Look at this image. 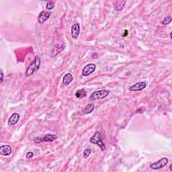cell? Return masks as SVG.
I'll use <instances>...</instances> for the list:
<instances>
[{"label": "cell", "mask_w": 172, "mask_h": 172, "mask_svg": "<svg viewBox=\"0 0 172 172\" xmlns=\"http://www.w3.org/2000/svg\"><path fill=\"white\" fill-rule=\"evenodd\" d=\"M126 3V1H119L116 2V4H115V9L118 12L122 11L123 8H124L125 4Z\"/></svg>", "instance_id": "15"}, {"label": "cell", "mask_w": 172, "mask_h": 172, "mask_svg": "<svg viewBox=\"0 0 172 172\" xmlns=\"http://www.w3.org/2000/svg\"><path fill=\"white\" fill-rule=\"evenodd\" d=\"M171 20H172V18L171 16H167L163 20H162L161 24H163V25H168V24L171 23Z\"/></svg>", "instance_id": "17"}, {"label": "cell", "mask_w": 172, "mask_h": 172, "mask_svg": "<svg viewBox=\"0 0 172 172\" xmlns=\"http://www.w3.org/2000/svg\"><path fill=\"white\" fill-rule=\"evenodd\" d=\"M146 87L147 83L145 82H141L130 86L129 90L130 92H138V91H142L144 89H145Z\"/></svg>", "instance_id": "7"}, {"label": "cell", "mask_w": 172, "mask_h": 172, "mask_svg": "<svg viewBox=\"0 0 172 172\" xmlns=\"http://www.w3.org/2000/svg\"><path fill=\"white\" fill-rule=\"evenodd\" d=\"M168 161L169 160L167 157H163L157 161L150 165L149 167L153 170H158V169H160L166 166L168 163Z\"/></svg>", "instance_id": "5"}, {"label": "cell", "mask_w": 172, "mask_h": 172, "mask_svg": "<svg viewBox=\"0 0 172 172\" xmlns=\"http://www.w3.org/2000/svg\"><path fill=\"white\" fill-rule=\"evenodd\" d=\"M57 139V136L53 134H46L43 136L38 137L34 138V141L36 144H39L43 142H53Z\"/></svg>", "instance_id": "4"}, {"label": "cell", "mask_w": 172, "mask_h": 172, "mask_svg": "<svg viewBox=\"0 0 172 172\" xmlns=\"http://www.w3.org/2000/svg\"><path fill=\"white\" fill-rule=\"evenodd\" d=\"M40 62L41 61L40 56H36L35 58H34V60L29 65L28 68H27L25 73L26 77H30V76L33 75L36 71L39 69L40 66Z\"/></svg>", "instance_id": "1"}, {"label": "cell", "mask_w": 172, "mask_h": 172, "mask_svg": "<svg viewBox=\"0 0 172 172\" xmlns=\"http://www.w3.org/2000/svg\"><path fill=\"white\" fill-rule=\"evenodd\" d=\"M96 69V65L94 63H90L86 65L84 67H83L82 70V75L83 76H89L94 72Z\"/></svg>", "instance_id": "6"}, {"label": "cell", "mask_w": 172, "mask_h": 172, "mask_svg": "<svg viewBox=\"0 0 172 172\" xmlns=\"http://www.w3.org/2000/svg\"><path fill=\"white\" fill-rule=\"evenodd\" d=\"M20 117V114H18V113H14V114H12L8 121V124L9 126H14V125L18 123Z\"/></svg>", "instance_id": "12"}, {"label": "cell", "mask_w": 172, "mask_h": 172, "mask_svg": "<svg viewBox=\"0 0 172 172\" xmlns=\"http://www.w3.org/2000/svg\"><path fill=\"white\" fill-rule=\"evenodd\" d=\"M73 80V76L71 75V73H66L63 79V85L65 86H67L69 85L71 82H72Z\"/></svg>", "instance_id": "13"}, {"label": "cell", "mask_w": 172, "mask_h": 172, "mask_svg": "<svg viewBox=\"0 0 172 172\" xmlns=\"http://www.w3.org/2000/svg\"><path fill=\"white\" fill-rule=\"evenodd\" d=\"M51 15V12H46V11H42L39 16L38 17V21L39 24H43L47 20L50 18Z\"/></svg>", "instance_id": "9"}, {"label": "cell", "mask_w": 172, "mask_h": 172, "mask_svg": "<svg viewBox=\"0 0 172 172\" xmlns=\"http://www.w3.org/2000/svg\"><path fill=\"white\" fill-rule=\"evenodd\" d=\"M95 109V106L94 104H87L83 110V113L84 114H89L94 111Z\"/></svg>", "instance_id": "14"}, {"label": "cell", "mask_w": 172, "mask_h": 172, "mask_svg": "<svg viewBox=\"0 0 172 172\" xmlns=\"http://www.w3.org/2000/svg\"><path fill=\"white\" fill-rule=\"evenodd\" d=\"M91 153H92V149H85L84 151H83V158H87L90 155Z\"/></svg>", "instance_id": "18"}, {"label": "cell", "mask_w": 172, "mask_h": 172, "mask_svg": "<svg viewBox=\"0 0 172 172\" xmlns=\"http://www.w3.org/2000/svg\"><path fill=\"white\" fill-rule=\"evenodd\" d=\"M65 45H64L63 43H56L55 45L54 46V47L52 50V53H51V56L52 57L56 56L58 54H59L61 51H63L65 48Z\"/></svg>", "instance_id": "8"}, {"label": "cell", "mask_w": 172, "mask_h": 172, "mask_svg": "<svg viewBox=\"0 0 172 172\" xmlns=\"http://www.w3.org/2000/svg\"><path fill=\"white\" fill-rule=\"evenodd\" d=\"M87 95V92L84 89H81V90H78L77 92L75 93V96L77 98H83L85 97Z\"/></svg>", "instance_id": "16"}, {"label": "cell", "mask_w": 172, "mask_h": 172, "mask_svg": "<svg viewBox=\"0 0 172 172\" xmlns=\"http://www.w3.org/2000/svg\"><path fill=\"white\" fill-rule=\"evenodd\" d=\"M171 166H172V165H171L170 167H169V169H170V170L172 171V169H171Z\"/></svg>", "instance_id": "23"}, {"label": "cell", "mask_w": 172, "mask_h": 172, "mask_svg": "<svg viewBox=\"0 0 172 172\" xmlns=\"http://www.w3.org/2000/svg\"><path fill=\"white\" fill-rule=\"evenodd\" d=\"M90 142H92L93 144L97 145L102 149V151H104L106 149L105 144L103 142L101 133L99 131H96L95 132L94 136L90 139Z\"/></svg>", "instance_id": "3"}, {"label": "cell", "mask_w": 172, "mask_h": 172, "mask_svg": "<svg viewBox=\"0 0 172 172\" xmlns=\"http://www.w3.org/2000/svg\"><path fill=\"white\" fill-rule=\"evenodd\" d=\"M4 74L3 70L1 69V83H3L4 82Z\"/></svg>", "instance_id": "22"}, {"label": "cell", "mask_w": 172, "mask_h": 172, "mask_svg": "<svg viewBox=\"0 0 172 172\" xmlns=\"http://www.w3.org/2000/svg\"><path fill=\"white\" fill-rule=\"evenodd\" d=\"M170 38H171V33H170Z\"/></svg>", "instance_id": "24"}, {"label": "cell", "mask_w": 172, "mask_h": 172, "mask_svg": "<svg viewBox=\"0 0 172 172\" xmlns=\"http://www.w3.org/2000/svg\"><path fill=\"white\" fill-rule=\"evenodd\" d=\"M71 36H72V38L74 39H77L78 38L79 35L80 34V25L79 24L75 23L73 24L71 27Z\"/></svg>", "instance_id": "10"}, {"label": "cell", "mask_w": 172, "mask_h": 172, "mask_svg": "<svg viewBox=\"0 0 172 172\" xmlns=\"http://www.w3.org/2000/svg\"><path fill=\"white\" fill-rule=\"evenodd\" d=\"M128 34H129V31H128V30H125L124 32V33L122 34V36L124 38L126 37V36H128Z\"/></svg>", "instance_id": "21"}, {"label": "cell", "mask_w": 172, "mask_h": 172, "mask_svg": "<svg viewBox=\"0 0 172 172\" xmlns=\"http://www.w3.org/2000/svg\"><path fill=\"white\" fill-rule=\"evenodd\" d=\"M26 157L27 159L33 158V157H34V153L32 151H29V152H28V153H26Z\"/></svg>", "instance_id": "20"}, {"label": "cell", "mask_w": 172, "mask_h": 172, "mask_svg": "<svg viewBox=\"0 0 172 172\" xmlns=\"http://www.w3.org/2000/svg\"><path fill=\"white\" fill-rule=\"evenodd\" d=\"M55 8V2L54 1H48L46 4V8L48 10H52V9Z\"/></svg>", "instance_id": "19"}, {"label": "cell", "mask_w": 172, "mask_h": 172, "mask_svg": "<svg viewBox=\"0 0 172 172\" xmlns=\"http://www.w3.org/2000/svg\"><path fill=\"white\" fill-rule=\"evenodd\" d=\"M110 92L108 90H102L94 92L90 96V100L94 101L97 100H102L106 98L110 94Z\"/></svg>", "instance_id": "2"}, {"label": "cell", "mask_w": 172, "mask_h": 172, "mask_svg": "<svg viewBox=\"0 0 172 172\" xmlns=\"http://www.w3.org/2000/svg\"><path fill=\"white\" fill-rule=\"evenodd\" d=\"M12 152V148L9 145H1L0 147V154L3 156H9Z\"/></svg>", "instance_id": "11"}]
</instances>
